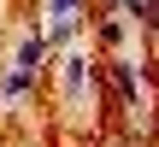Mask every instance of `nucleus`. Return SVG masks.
Returning <instances> with one entry per match:
<instances>
[{
    "label": "nucleus",
    "instance_id": "f257e3e1",
    "mask_svg": "<svg viewBox=\"0 0 159 147\" xmlns=\"http://www.w3.org/2000/svg\"><path fill=\"white\" fill-rule=\"evenodd\" d=\"M89 82H94V71H89V53H65V59H59V88H65V106H83Z\"/></svg>",
    "mask_w": 159,
    "mask_h": 147
},
{
    "label": "nucleus",
    "instance_id": "f03ea898",
    "mask_svg": "<svg viewBox=\"0 0 159 147\" xmlns=\"http://www.w3.org/2000/svg\"><path fill=\"white\" fill-rule=\"evenodd\" d=\"M47 41H71L77 24H83V0H47Z\"/></svg>",
    "mask_w": 159,
    "mask_h": 147
},
{
    "label": "nucleus",
    "instance_id": "7ed1b4c3",
    "mask_svg": "<svg viewBox=\"0 0 159 147\" xmlns=\"http://www.w3.org/2000/svg\"><path fill=\"white\" fill-rule=\"evenodd\" d=\"M47 47H53V41H47V29L35 24V29H30V35L18 41V59H12V71H24V77H35V71H41V59H47Z\"/></svg>",
    "mask_w": 159,
    "mask_h": 147
},
{
    "label": "nucleus",
    "instance_id": "20e7f679",
    "mask_svg": "<svg viewBox=\"0 0 159 147\" xmlns=\"http://www.w3.org/2000/svg\"><path fill=\"white\" fill-rule=\"evenodd\" d=\"M112 82H118V94H124V106L136 112V106H142V71H136L130 59H112Z\"/></svg>",
    "mask_w": 159,
    "mask_h": 147
},
{
    "label": "nucleus",
    "instance_id": "39448f33",
    "mask_svg": "<svg viewBox=\"0 0 159 147\" xmlns=\"http://www.w3.org/2000/svg\"><path fill=\"white\" fill-rule=\"evenodd\" d=\"M35 88V77H24V71H6V100H24Z\"/></svg>",
    "mask_w": 159,
    "mask_h": 147
},
{
    "label": "nucleus",
    "instance_id": "423d86ee",
    "mask_svg": "<svg viewBox=\"0 0 159 147\" xmlns=\"http://www.w3.org/2000/svg\"><path fill=\"white\" fill-rule=\"evenodd\" d=\"M118 18H124V12H112V18H106V24H100V41H112V47H118V41H124V24H118Z\"/></svg>",
    "mask_w": 159,
    "mask_h": 147
}]
</instances>
